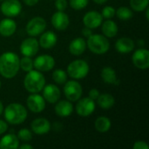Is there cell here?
<instances>
[{
    "instance_id": "obj_40",
    "label": "cell",
    "mask_w": 149,
    "mask_h": 149,
    "mask_svg": "<svg viewBox=\"0 0 149 149\" xmlns=\"http://www.w3.org/2000/svg\"><path fill=\"white\" fill-rule=\"evenodd\" d=\"M23 1L28 6H34L38 3L39 0H23Z\"/></svg>"
},
{
    "instance_id": "obj_6",
    "label": "cell",
    "mask_w": 149,
    "mask_h": 149,
    "mask_svg": "<svg viewBox=\"0 0 149 149\" xmlns=\"http://www.w3.org/2000/svg\"><path fill=\"white\" fill-rule=\"evenodd\" d=\"M64 93L65 98L71 102H76L79 100L83 93L81 85L76 80H69L65 83Z\"/></svg>"
},
{
    "instance_id": "obj_30",
    "label": "cell",
    "mask_w": 149,
    "mask_h": 149,
    "mask_svg": "<svg viewBox=\"0 0 149 149\" xmlns=\"http://www.w3.org/2000/svg\"><path fill=\"white\" fill-rule=\"evenodd\" d=\"M52 79L58 85H63L67 81V72L62 69H57L52 72Z\"/></svg>"
},
{
    "instance_id": "obj_8",
    "label": "cell",
    "mask_w": 149,
    "mask_h": 149,
    "mask_svg": "<svg viewBox=\"0 0 149 149\" xmlns=\"http://www.w3.org/2000/svg\"><path fill=\"white\" fill-rule=\"evenodd\" d=\"M77 105L75 107L76 113L81 117H88L95 111V101L89 97L79 99L77 100Z\"/></svg>"
},
{
    "instance_id": "obj_25",
    "label": "cell",
    "mask_w": 149,
    "mask_h": 149,
    "mask_svg": "<svg viewBox=\"0 0 149 149\" xmlns=\"http://www.w3.org/2000/svg\"><path fill=\"white\" fill-rule=\"evenodd\" d=\"M101 31L105 37L111 38H114L117 35L119 28L114 21L111 19H107L104 23L102 22L101 24Z\"/></svg>"
},
{
    "instance_id": "obj_34",
    "label": "cell",
    "mask_w": 149,
    "mask_h": 149,
    "mask_svg": "<svg viewBox=\"0 0 149 149\" xmlns=\"http://www.w3.org/2000/svg\"><path fill=\"white\" fill-rule=\"evenodd\" d=\"M115 9L111 6V5H107V6H105L101 11V15L103 17V18H106V19H111L114 17L115 15Z\"/></svg>"
},
{
    "instance_id": "obj_12",
    "label": "cell",
    "mask_w": 149,
    "mask_h": 149,
    "mask_svg": "<svg viewBox=\"0 0 149 149\" xmlns=\"http://www.w3.org/2000/svg\"><path fill=\"white\" fill-rule=\"evenodd\" d=\"M39 50V43L38 41L33 38L30 37L24 39L20 45V52L23 56L26 57H33L35 56Z\"/></svg>"
},
{
    "instance_id": "obj_32",
    "label": "cell",
    "mask_w": 149,
    "mask_h": 149,
    "mask_svg": "<svg viewBox=\"0 0 149 149\" xmlns=\"http://www.w3.org/2000/svg\"><path fill=\"white\" fill-rule=\"evenodd\" d=\"M17 136L19 141L24 142H28L32 139V133L28 128H22L17 132Z\"/></svg>"
},
{
    "instance_id": "obj_39",
    "label": "cell",
    "mask_w": 149,
    "mask_h": 149,
    "mask_svg": "<svg viewBox=\"0 0 149 149\" xmlns=\"http://www.w3.org/2000/svg\"><path fill=\"white\" fill-rule=\"evenodd\" d=\"M92 34H93L92 29H90V28H88V27H86V26H85V28L82 29V35H83L85 38H89Z\"/></svg>"
},
{
    "instance_id": "obj_2",
    "label": "cell",
    "mask_w": 149,
    "mask_h": 149,
    "mask_svg": "<svg viewBox=\"0 0 149 149\" xmlns=\"http://www.w3.org/2000/svg\"><path fill=\"white\" fill-rule=\"evenodd\" d=\"M3 115L5 120L9 124L19 125L25 121L28 113L23 105L19 103H11L3 108Z\"/></svg>"
},
{
    "instance_id": "obj_19",
    "label": "cell",
    "mask_w": 149,
    "mask_h": 149,
    "mask_svg": "<svg viewBox=\"0 0 149 149\" xmlns=\"http://www.w3.org/2000/svg\"><path fill=\"white\" fill-rule=\"evenodd\" d=\"M55 106V113L59 117H69L73 112V106L70 100H60L57 101Z\"/></svg>"
},
{
    "instance_id": "obj_9",
    "label": "cell",
    "mask_w": 149,
    "mask_h": 149,
    "mask_svg": "<svg viewBox=\"0 0 149 149\" xmlns=\"http://www.w3.org/2000/svg\"><path fill=\"white\" fill-rule=\"evenodd\" d=\"M0 10L4 16L14 17L21 13L22 4L18 0H3L0 6Z\"/></svg>"
},
{
    "instance_id": "obj_35",
    "label": "cell",
    "mask_w": 149,
    "mask_h": 149,
    "mask_svg": "<svg viewBox=\"0 0 149 149\" xmlns=\"http://www.w3.org/2000/svg\"><path fill=\"white\" fill-rule=\"evenodd\" d=\"M68 6L67 0H55V7L59 11H64Z\"/></svg>"
},
{
    "instance_id": "obj_7",
    "label": "cell",
    "mask_w": 149,
    "mask_h": 149,
    "mask_svg": "<svg viewBox=\"0 0 149 149\" xmlns=\"http://www.w3.org/2000/svg\"><path fill=\"white\" fill-rule=\"evenodd\" d=\"M46 28V21L42 17H34L26 24V32L30 37H37Z\"/></svg>"
},
{
    "instance_id": "obj_36",
    "label": "cell",
    "mask_w": 149,
    "mask_h": 149,
    "mask_svg": "<svg viewBox=\"0 0 149 149\" xmlns=\"http://www.w3.org/2000/svg\"><path fill=\"white\" fill-rule=\"evenodd\" d=\"M134 149H148L149 146L148 143L144 141H137L134 142V146H133Z\"/></svg>"
},
{
    "instance_id": "obj_37",
    "label": "cell",
    "mask_w": 149,
    "mask_h": 149,
    "mask_svg": "<svg viewBox=\"0 0 149 149\" xmlns=\"http://www.w3.org/2000/svg\"><path fill=\"white\" fill-rule=\"evenodd\" d=\"M100 92H99L98 89L93 88V89H91V90L89 91V93H88V97L95 101V100L98 99V97L100 96Z\"/></svg>"
},
{
    "instance_id": "obj_27",
    "label": "cell",
    "mask_w": 149,
    "mask_h": 149,
    "mask_svg": "<svg viewBox=\"0 0 149 149\" xmlns=\"http://www.w3.org/2000/svg\"><path fill=\"white\" fill-rule=\"evenodd\" d=\"M94 127L96 130L100 133H107L110 130L112 127V122L109 118L105 116L98 117L94 122Z\"/></svg>"
},
{
    "instance_id": "obj_31",
    "label": "cell",
    "mask_w": 149,
    "mask_h": 149,
    "mask_svg": "<svg viewBox=\"0 0 149 149\" xmlns=\"http://www.w3.org/2000/svg\"><path fill=\"white\" fill-rule=\"evenodd\" d=\"M19 66L24 72H28L34 68L33 67V60L31 58V57L24 56L19 61Z\"/></svg>"
},
{
    "instance_id": "obj_28",
    "label": "cell",
    "mask_w": 149,
    "mask_h": 149,
    "mask_svg": "<svg viewBox=\"0 0 149 149\" xmlns=\"http://www.w3.org/2000/svg\"><path fill=\"white\" fill-rule=\"evenodd\" d=\"M115 14L117 15L118 18L120 19V20H129L133 17L134 16V12L133 10L127 7V6H121V7H119L116 10H115Z\"/></svg>"
},
{
    "instance_id": "obj_38",
    "label": "cell",
    "mask_w": 149,
    "mask_h": 149,
    "mask_svg": "<svg viewBox=\"0 0 149 149\" xmlns=\"http://www.w3.org/2000/svg\"><path fill=\"white\" fill-rule=\"evenodd\" d=\"M8 130V124L3 120H0V135L4 134Z\"/></svg>"
},
{
    "instance_id": "obj_23",
    "label": "cell",
    "mask_w": 149,
    "mask_h": 149,
    "mask_svg": "<svg viewBox=\"0 0 149 149\" xmlns=\"http://www.w3.org/2000/svg\"><path fill=\"white\" fill-rule=\"evenodd\" d=\"M19 147V140L14 134H7L0 140V149H17Z\"/></svg>"
},
{
    "instance_id": "obj_10",
    "label": "cell",
    "mask_w": 149,
    "mask_h": 149,
    "mask_svg": "<svg viewBox=\"0 0 149 149\" xmlns=\"http://www.w3.org/2000/svg\"><path fill=\"white\" fill-rule=\"evenodd\" d=\"M55 66V59L52 56L48 54H43L38 56L33 61V67L41 72H49Z\"/></svg>"
},
{
    "instance_id": "obj_13",
    "label": "cell",
    "mask_w": 149,
    "mask_h": 149,
    "mask_svg": "<svg viewBox=\"0 0 149 149\" xmlns=\"http://www.w3.org/2000/svg\"><path fill=\"white\" fill-rule=\"evenodd\" d=\"M27 107L32 113H38L45 110V100L43 96L38 93H31L28 96L26 100Z\"/></svg>"
},
{
    "instance_id": "obj_3",
    "label": "cell",
    "mask_w": 149,
    "mask_h": 149,
    "mask_svg": "<svg viewBox=\"0 0 149 149\" xmlns=\"http://www.w3.org/2000/svg\"><path fill=\"white\" fill-rule=\"evenodd\" d=\"M45 86V78L38 70H31L27 72L24 79V86L31 93H40Z\"/></svg>"
},
{
    "instance_id": "obj_20",
    "label": "cell",
    "mask_w": 149,
    "mask_h": 149,
    "mask_svg": "<svg viewBox=\"0 0 149 149\" xmlns=\"http://www.w3.org/2000/svg\"><path fill=\"white\" fill-rule=\"evenodd\" d=\"M57 42H58V37L56 33L52 31H45L39 38V41H38L39 46L45 49L52 48L53 46H55Z\"/></svg>"
},
{
    "instance_id": "obj_29",
    "label": "cell",
    "mask_w": 149,
    "mask_h": 149,
    "mask_svg": "<svg viewBox=\"0 0 149 149\" xmlns=\"http://www.w3.org/2000/svg\"><path fill=\"white\" fill-rule=\"evenodd\" d=\"M149 0H130L131 9L137 12L144 11L148 7Z\"/></svg>"
},
{
    "instance_id": "obj_42",
    "label": "cell",
    "mask_w": 149,
    "mask_h": 149,
    "mask_svg": "<svg viewBox=\"0 0 149 149\" xmlns=\"http://www.w3.org/2000/svg\"><path fill=\"white\" fill-rule=\"evenodd\" d=\"M108 0H93V2L97 4H104L105 3H107Z\"/></svg>"
},
{
    "instance_id": "obj_46",
    "label": "cell",
    "mask_w": 149,
    "mask_h": 149,
    "mask_svg": "<svg viewBox=\"0 0 149 149\" xmlns=\"http://www.w3.org/2000/svg\"><path fill=\"white\" fill-rule=\"evenodd\" d=\"M0 1H3V0H0Z\"/></svg>"
},
{
    "instance_id": "obj_26",
    "label": "cell",
    "mask_w": 149,
    "mask_h": 149,
    "mask_svg": "<svg viewBox=\"0 0 149 149\" xmlns=\"http://www.w3.org/2000/svg\"><path fill=\"white\" fill-rule=\"evenodd\" d=\"M96 101H97V104L99 105V107H100V108H102L104 110L111 109L115 104V99L110 93L100 94V96L98 97Z\"/></svg>"
},
{
    "instance_id": "obj_45",
    "label": "cell",
    "mask_w": 149,
    "mask_h": 149,
    "mask_svg": "<svg viewBox=\"0 0 149 149\" xmlns=\"http://www.w3.org/2000/svg\"><path fill=\"white\" fill-rule=\"evenodd\" d=\"M0 88H1V81H0Z\"/></svg>"
},
{
    "instance_id": "obj_4",
    "label": "cell",
    "mask_w": 149,
    "mask_h": 149,
    "mask_svg": "<svg viewBox=\"0 0 149 149\" xmlns=\"http://www.w3.org/2000/svg\"><path fill=\"white\" fill-rule=\"evenodd\" d=\"M86 45L89 50L97 55H102L108 52L110 48V43L107 37L101 34H92L87 38Z\"/></svg>"
},
{
    "instance_id": "obj_21",
    "label": "cell",
    "mask_w": 149,
    "mask_h": 149,
    "mask_svg": "<svg viewBox=\"0 0 149 149\" xmlns=\"http://www.w3.org/2000/svg\"><path fill=\"white\" fill-rule=\"evenodd\" d=\"M17 30L16 22L10 17L4 18L0 21V34L3 37H10L12 36Z\"/></svg>"
},
{
    "instance_id": "obj_15",
    "label": "cell",
    "mask_w": 149,
    "mask_h": 149,
    "mask_svg": "<svg viewBox=\"0 0 149 149\" xmlns=\"http://www.w3.org/2000/svg\"><path fill=\"white\" fill-rule=\"evenodd\" d=\"M51 22H52V26L56 30L65 31L69 26L70 19H69V17L66 13H65L64 11L58 10L52 15Z\"/></svg>"
},
{
    "instance_id": "obj_41",
    "label": "cell",
    "mask_w": 149,
    "mask_h": 149,
    "mask_svg": "<svg viewBox=\"0 0 149 149\" xmlns=\"http://www.w3.org/2000/svg\"><path fill=\"white\" fill-rule=\"evenodd\" d=\"M18 148L19 149H33V146H31V144H28L27 142H25V143H24L23 145L19 146V147H18Z\"/></svg>"
},
{
    "instance_id": "obj_24",
    "label": "cell",
    "mask_w": 149,
    "mask_h": 149,
    "mask_svg": "<svg viewBox=\"0 0 149 149\" xmlns=\"http://www.w3.org/2000/svg\"><path fill=\"white\" fill-rule=\"evenodd\" d=\"M86 48V41L83 38H74L69 45V52L74 56L82 55Z\"/></svg>"
},
{
    "instance_id": "obj_22",
    "label": "cell",
    "mask_w": 149,
    "mask_h": 149,
    "mask_svg": "<svg viewBox=\"0 0 149 149\" xmlns=\"http://www.w3.org/2000/svg\"><path fill=\"white\" fill-rule=\"evenodd\" d=\"M100 76H101L102 80L106 84H109V85H119L120 84V80L117 77L116 71L110 66H105L101 70Z\"/></svg>"
},
{
    "instance_id": "obj_1",
    "label": "cell",
    "mask_w": 149,
    "mask_h": 149,
    "mask_svg": "<svg viewBox=\"0 0 149 149\" xmlns=\"http://www.w3.org/2000/svg\"><path fill=\"white\" fill-rule=\"evenodd\" d=\"M19 57L12 52H3L0 56V74L5 79L14 78L19 69Z\"/></svg>"
},
{
    "instance_id": "obj_17",
    "label": "cell",
    "mask_w": 149,
    "mask_h": 149,
    "mask_svg": "<svg viewBox=\"0 0 149 149\" xmlns=\"http://www.w3.org/2000/svg\"><path fill=\"white\" fill-rule=\"evenodd\" d=\"M31 131L38 135H43L50 132L51 123L45 118H37L32 120L31 124Z\"/></svg>"
},
{
    "instance_id": "obj_44",
    "label": "cell",
    "mask_w": 149,
    "mask_h": 149,
    "mask_svg": "<svg viewBox=\"0 0 149 149\" xmlns=\"http://www.w3.org/2000/svg\"><path fill=\"white\" fill-rule=\"evenodd\" d=\"M3 103H2V101L0 100V115L3 113Z\"/></svg>"
},
{
    "instance_id": "obj_43",
    "label": "cell",
    "mask_w": 149,
    "mask_h": 149,
    "mask_svg": "<svg viewBox=\"0 0 149 149\" xmlns=\"http://www.w3.org/2000/svg\"><path fill=\"white\" fill-rule=\"evenodd\" d=\"M144 45H145V41H144V40H141H141H139V41H138V45H139V46L143 47V46H144Z\"/></svg>"
},
{
    "instance_id": "obj_11",
    "label": "cell",
    "mask_w": 149,
    "mask_h": 149,
    "mask_svg": "<svg viewBox=\"0 0 149 149\" xmlns=\"http://www.w3.org/2000/svg\"><path fill=\"white\" fill-rule=\"evenodd\" d=\"M132 61L135 67L141 70H146L149 67V52L148 49H137L132 56Z\"/></svg>"
},
{
    "instance_id": "obj_33",
    "label": "cell",
    "mask_w": 149,
    "mask_h": 149,
    "mask_svg": "<svg viewBox=\"0 0 149 149\" xmlns=\"http://www.w3.org/2000/svg\"><path fill=\"white\" fill-rule=\"evenodd\" d=\"M89 3V0H70V6L75 10H80L85 9Z\"/></svg>"
},
{
    "instance_id": "obj_5",
    "label": "cell",
    "mask_w": 149,
    "mask_h": 149,
    "mask_svg": "<svg viewBox=\"0 0 149 149\" xmlns=\"http://www.w3.org/2000/svg\"><path fill=\"white\" fill-rule=\"evenodd\" d=\"M90 68L86 61L76 59L72 61L67 66V74L73 79H82L89 73Z\"/></svg>"
},
{
    "instance_id": "obj_14",
    "label": "cell",
    "mask_w": 149,
    "mask_h": 149,
    "mask_svg": "<svg viewBox=\"0 0 149 149\" xmlns=\"http://www.w3.org/2000/svg\"><path fill=\"white\" fill-rule=\"evenodd\" d=\"M103 22V17L100 12L96 10H90L86 12L83 17V24L86 27L90 29H96L101 25Z\"/></svg>"
},
{
    "instance_id": "obj_18",
    "label": "cell",
    "mask_w": 149,
    "mask_h": 149,
    "mask_svg": "<svg viewBox=\"0 0 149 149\" xmlns=\"http://www.w3.org/2000/svg\"><path fill=\"white\" fill-rule=\"evenodd\" d=\"M135 43L134 41L127 37H123L119 38L115 43V49L119 53L127 54L134 50Z\"/></svg>"
},
{
    "instance_id": "obj_16",
    "label": "cell",
    "mask_w": 149,
    "mask_h": 149,
    "mask_svg": "<svg viewBox=\"0 0 149 149\" xmlns=\"http://www.w3.org/2000/svg\"><path fill=\"white\" fill-rule=\"evenodd\" d=\"M42 91H43V97L45 100L50 104H54L57 101H58V100L60 99L61 96L60 90L58 86H57L54 84H49L45 86Z\"/></svg>"
}]
</instances>
